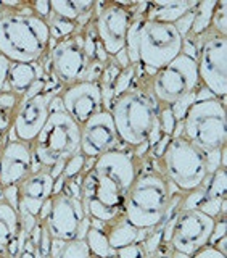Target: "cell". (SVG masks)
Returning a JSON list of instances; mask_svg holds the SVG:
<instances>
[{"label":"cell","instance_id":"29","mask_svg":"<svg viewBox=\"0 0 227 258\" xmlns=\"http://www.w3.org/2000/svg\"><path fill=\"white\" fill-rule=\"evenodd\" d=\"M47 24H48V31H50V42H58V40L69 37L74 32L81 31L78 23L63 20L55 15H50V18L47 20Z\"/></svg>","mask_w":227,"mask_h":258},{"label":"cell","instance_id":"38","mask_svg":"<svg viewBox=\"0 0 227 258\" xmlns=\"http://www.w3.org/2000/svg\"><path fill=\"white\" fill-rule=\"evenodd\" d=\"M110 258H118V256H116V255H115V256H110Z\"/></svg>","mask_w":227,"mask_h":258},{"label":"cell","instance_id":"26","mask_svg":"<svg viewBox=\"0 0 227 258\" xmlns=\"http://www.w3.org/2000/svg\"><path fill=\"white\" fill-rule=\"evenodd\" d=\"M48 258H94L86 239L60 240L52 239Z\"/></svg>","mask_w":227,"mask_h":258},{"label":"cell","instance_id":"9","mask_svg":"<svg viewBox=\"0 0 227 258\" xmlns=\"http://www.w3.org/2000/svg\"><path fill=\"white\" fill-rule=\"evenodd\" d=\"M214 226L216 218L209 216L203 210L181 208L173 220H169L161 229L163 244H169L173 252L192 256L209 244Z\"/></svg>","mask_w":227,"mask_h":258},{"label":"cell","instance_id":"23","mask_svg":"<svg viewBox=\"0 0 227 258\" xmlns=\"http://www.w3.org/2000/svg\"><path fill=\"white\" fill-rule=\"evenodd\" d=\"M95 2L92 0H50L52 15L63 20L74 21L83 29L92 20Z\"/></svg>","mask_w":227,"mask_h":258},{"label":"cell","instance_id":"1","mask_svg":"<svg viewBox=\"0 0 227 258\" xmlns=\"http://www.w3.org/2000/svg\"><path fill=\"white\" fill-rule=\"evenodd\" d=\"M139 173V158L129 149L103 153L86 168L83 177V207L91 220L110 223L124 212L131 185Z\"/></svg>","mask_w":227,"mask_h":258},{"label":"cell","instance_id":"35","mask_svg":"<svg viewBox=\"0 0 227 258\" xmlns=\"http://www.w3.org/2000/svg\"><path fill=\"white\" fill-rule=\"evenodd\" d=\"M31 8L34 10L36 15H39L42 20H48L52 15V8H50V0H36V2H29Z\"/></svg>","mask_w":227,"mask_h":258},{"label":"cell","instance_id":"28","mask_svg":"<svg viewBox=\"0 0 227 258\" xmlns=\"http://www.w3.org/2000/svg\"><path fill=\"white\" fill-rule=\"evenodd\" d=\"M217 5V0H205V2H198L197 7L193 8V23L189 34L201 36L206 34L211 26V18L214 13V8Z\"/></svg>","mask_w":227,"mask_h":258},{"label":"cell","instance_id":"21","mask_svg":"<svg viewBox=\"0 0 227 258\" xmlns=\"http://www.w3.org/2000/svg\"><path fill=\"white\" fill-rule=\"evenodd\" d=\"M92 221H95V220H92ZM95 223L103 229L105 236L108 239V244L113 250H119L127 245L139 244V242H142L145 239V236H143L145 231L137 229L134 224H131L126 220L124 215H119L118 218H115V220L110 223H100V221H95Z\"/></svg>","mask_w":227,"mask_h":258},{"label":"cell","instance_id":"13","mask_svg":"<svg viewBox=\"0 0 227 258\" xmlns=\"http://www.w3.org/2000/svg\"><path fill=\"white\" fill-rule=\"evenodd\" d=\"M40 223L50 232L52 239L60 240L84 239L91 228V220L84 212L83 202L63 190L52 196L50 212Z\"/></svg>","mask_w":227,"mask_h":258},{"label":"cell","instance_id":"18","mask_svg":"<svg viewBox=\"0 0 227 258\" xmlns=\"http://www.w3.org/2000/svg\"><path fill=\"white\" fill-rule=\"evenodd\" d=\"M58 99L64 111L81 126L103 108L100 84L95 81H81L69 87H63Z\"/></svg>","mask_w":227,"mask_h":258},{"label":"cell","instance_id":"4","mask_svg":"<svg viewBox=\"0 0 227 258\" xmlns=\"http://www.w3.org/2000/svg\"><path fill=\"white\" fill-rule=\"evenodd\" d=\"M124 50L131 64H139L148 76H153L181 53L182 37L171 23L134 16L126 36Z\"/></svg>","mask_w":227,"mask_h":258},{"label":"cell","instance_id":"25","mask_svg":"<svg viewBox=\"0 0 227 258\" xmlns=\"http://www.w3.org/2000/svg\"><path fill=\"white\" fill-rule=\"evenodd\" d=\"M21 102V97L10 91L0 92V149L8 141L13 126V118L18 105Z\"/></svg>","mask_w":227,"mask_h":258},{"label":"cell","instance_id":"3","mask_svg":"<svg viewBox=\"0 0 227 258\" xmlns=\"http://www.w3.org/2000/svg\"><path fill=\"white\" fill-rule=\"evenodd\" d=\"M50 48V31L45 20L29 2H7L0 8V55L12 63H36Z\"/></svg>","mask_w":227,"mask_h":258},{"label":"cell","instance_id":"11","mask_svg":"<svg viewBox=\"0 0 227 258\" xmlns=\"http://www.w3.org/2000/svg\"><path fill=\"white\" fill-rule=\"evenodd\" d=\"M40 61L44 64L45 75H52L61 87H69L84 81L91 60L84 50L83 31L58 42H50V48Z\"/></svg>","mask_w":227,"mask_h":258},{"label":"cell","instance_id":"37","mask_svg":"<svg viewBox=\"0 0 227 258\" xmlns=\"http://www.w3.org/2000/svg\"><path fill=\"white\" fill-rule=\"evenodd\" d=\"M113 60H115L121 68H127L129 64H131V61H129V56H127L124 48H123V50H119L115 56H113Z\"/></svg>","mask_w":227,"mask_h":258},{"label":"cell","instance_id":"16","mask_svg":"<svg viewBox=\"0 0 227 258\" xmlns=\"http://www.w3.org/2000/svg\"><path fill=\"white\" fill-rule=\"evenodd\" d=\"M53 182L48 169H37L18 184V213L28 236L36 228L45 200L53 196Z\"/></svg>","mask_w":227,"mask_h":258},{"label":"cell","instance_id":"24","mask_svg":"<svg viewBox=\"0 0 227 258\" xmlns=\"http://www.w3.org/2000/svg\"><path fill=\"white\" fill-rule=\"evenodd\" d=\"M24 232L18 210L5 200H0V258H4L8 245Z\"/></svg>","mask_w":227,"mask_h":258},{"label":"cell","instance_id":"31","mask_svg":"<svg viewBox=\"0 0 227 258\" xmlns=\"http://www.w3.org/2000/svg\"><path fill=\"white\" fill-rule=\"evenodd\" d=\"M135 78H137V64H129L127 68L121 70L115 83V87H113V99L126 92L127 89H131L135 83Z\"/></svg>","mask_w":227,"mask_h":258},{"label":"cell","instance_id":"14","mask_svg":"<svg viewBox=\"0 0 227 258\" xmlns=\"http://www.w3.org/2000/svg\"><path fill=\"white\" fill-rule=\"evenodd\" d=\"M198 78L203 89L219 100L227 94V40L208 31L197 58Z\"/></svg>","mask_w":227,"mask_h":258},{"label":"cell","instance_id":"5","mask_svg":"<svg viewBox=\"0 0 227 258\" xmlns=\"http://www.w3.org/2000/svg\"><path fill=\"white\" fill-rule=\"evenodd\" d=\"M78 152H81V126L64 111L56 95L45 126L32 142V171L48 169L53 179H58L64 161Z\"/></svg>","mask_w":227,"mask_h":258},{"label":"cell","instance_id":"12","mask_svg":"<svg viewBox=\"0 0 227 258\" xmlns=\"http://www.w3.org/2000/svg\"><path fill=\"white\" fill-rule=\"evenodd\" d=\"M139 4L137 2H95L94 7V28L99 42L110 56L123 50L126 36Z\"/></svg>","mask_w":227,"mask_h":258},{"label":"cell","instance_id":"6","mask_svg":"<svg viewBox=\"0 0 227 258\" xmlns=\"http://www.w3.org/2000/svg\"><path fill=\"white\" fill-rule=\"evenodd\" d=\"M171 196L173 185L158 169L139 171L129 189L123 215L140 231H161Z\"/></svg>","mask_w":227,"mask_h":258},{"label":"cell","instance_id":"17","mask_svg":"<svg viewBox=\"0 0 227 258\" xmlns=\"http://www.w3.org/2000/svg\"><path fill=\"white\" fill-rule=\"evenodd\" d=\"M119 137L111 113L102 110L81 124V153L87 160H95L110 150L119 149Z\"/></svg>","mask_w":227,"mask_h":258},{"label":"cell","instance_id":"32","mask_svg":"<svg viewBox=\"0 0 227 258\" xmlns=\"http://www.w3.org/2000/svg\"><path fill=\"white\" fill-rule=\"evenodd\" d=\"M86 165H87V158L83 155V153L81 152L74 153L71 158L64 161V168H63V174H61L63 179L68 181L79 174H83L86 171Z\"/></svg>","mask_w":227,"mask_h":258},{"label":"cell","instance_id":"33","mask_svg":"<svg viewBox=\"0 0 227 258\" xmlns=\"http://www.w3.org/2000/svg\"><path fill=\"white\" fill-rule=\"evenodd\" d=\"M225 26H227V2L222 0V2H217V5L214 8L209 31L214 32V34L225 36V29H227Z\"/></svg>","mask_w":227,"mask_h":258},{"label":"cell","instance_id":"15","mask_svg":"<svg viewBox=\"0 0 227 258\" xmlns=\"http://www.w3.org/2000/svg\"><path fill=\"white\" fill-rule=\"evenodd\" d=\"M61 86H53L37 95L21 99L13 118V126L10 133L12 139L28 144H32L37 139L39 133L42 131V127L48 119V115H50V108L55 97L61 92Z\"/></svg>","mask_w":227,"mask_h":258},{"label":"cell","instance_id":"19","mask_svg":"<svg viewBox=\"0 0 227 258\" xmlns=\"http://www.w3.org/2000/svg\"><path fill=\"white\" fill-rule=\"evenodd\" d=\"M32 173V144L16 141L8 137V141L0 149V187L18 185L23 179Z\"/></svg>","mask_w":227,"mask_h":258},{"label":"cell","instance_id":"10","mask_svg":"<svg viewBox=\"0 0 227 258\" xmlns=\"http://www.w3.org/2000/svg\"><path fill=\"white\" fill-rule=\"evenodd\" d=\"M150 87L161 105L173 107L182 102L201 87L197 61L179 53L174 60L150 76Z\"/></svg>","mask_w":227,"mask_h":258},{"label":"cell","instance_id":"30","mask_svg":"<svg viewBox=\"0 0 227 258\" xmlns=\"http://www.w3.org/2000/svg\"><path fill=\"white\" fill-rule=\"evenodd\" d=\"M177 129V119L171 107L161 105L160 116H158V131L165 137H173Z\"/></svg>","mask_w":227,"mask_h":258},{"label":"cell","instance_id":"22","mask_svg":"<svg viewBox=\"0 0 227 258\" xmlns=\"http://www.w3.org/2000/svg\"><path fill=\"white\" fill-rule=\"evenodd\" d=\"M42 76H45L42 61L12 63L10 70H8L5 91H10L18 97H23L31 89V86Z\"/></svg>","mask_w":227,"mask_h":258},{"label":"cell","instance_id":"20","mask_svg":"<svg viewBox=\"0 0 227 258\" xmlns=\"http://www.w3.org/2000/svg\"><path fill=\"white\" fill-rule=\"evenodd\" d=\"M198 2L195 0H173V2H147L139 4L134 16H142L145 20L171 23L174 24L179 18L193 10Z\"/></svg>","mask_w":227,"mask_h":258},{"label":"cell","instance_id":"8","mask_svg":"<svg viewBox=\"0 0 227 258\" xmlns=\"http://www.w3.org/2000/svg\"><path fill=\"white\" fill-rule=\"evenodd\" d=\"M177 129H181L177 134L184 136L205 153L221 150L227 141L225 100L216 97L195 99L177 123Z\"/></svg>","mask_w":227,"mask_h":258},{"label":"cell","instance_id":"36","mask_svg":"<svg viewBox=\"0 0 227 258\" xmlns=\"http://www.w3.org/2000/svg\"><path fill=\"white\" fill-rule=\"evenodd\" d=\"M190 258H225V253H222L221 250H217L213 245H206L203 248H200L198 252L193 253Z\"/></svg>","mask_w":227,"mask_h":258},{"label":"cell","instance_id":"2","mask_svg":"<svg viewBox=\"0 0 227 258\" xmlns=\"http://www.w3.org/2000/svg\"><path fill=\"white\" fill-rule=\"evenodd\" d=\"M160 110L161 103L152 92L150 76L137 64L134 86L115 97L108 110L121 145L129 150H137L142 145H148L152 150L155 145V136L161 137L158 131Z\"/></svg>","mask_w":227,"mask_h":258},{"label":"cell","instance_id":"7","mask_svg":"<svg viewBox=\"0 0 227 258\" xmlns=\"http://www.w3.org/2000/svg\"><path fill=\"white\" fill-rule=\"evenodd\" d=\"M158 171L179 192H192L205 184L209 176L208 153L181 134L169 137L158 155Z\"/></svg>","mask_w":227,"mask_h":258},{"label":"cell","instance_id":"34","mask_svg":"<svg viewBox=\"0 0 227 258\" xmlns=\"http://www.w3.org/2000/svg\"><path fill=\"white\" fill-rule=\"evenodd\" d=\"M116 256L118 258H147V255H145L143 248L140 245V242L139 244H132L124 248L116 250Z\"/></svg>","mask_w":227,"mask_h":258},{"label":"cell","instance_id":"27","mask_svg":"<svg viewBox=\"0 0 227 258\" xmlns=\"http://www.w3.org/2000/svg\"><path fill=\"white\" fill-rule=\"evenodd\" d=\"M89 220H91V218H89ZM84 239L87 242L89 248H91L94 258H110L116 255V250H113L110 247L108 239L105 236L103 229L92 220H91V228L87 229Z\"/></svg>","mask_w":227,"mask_h":258}]
</instances>
